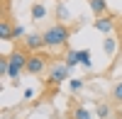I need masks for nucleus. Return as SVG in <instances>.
I'll use <instances>...</instances> for the list:
<instances>
[{
    "instance_id": "39448f33",
    "label": "nucleus",
    "mask_w": 122,
    "mask_h": 119,
    "mask_svg": "<svg viewBox=\"0 0 122 119\" xmlns=\"http://www.w3.org/2000/svg\"><path fill=\"white\" fill-rule=\"evenodd\" d=\"M68 78V66L64 63V66H54L51 71H49V78H46V83L49 85H59V83H64Z\"/></svg>"
},
{
    "instance_id": "2eb2a0df",
    "label": "nucleus",
    "mask_w": 122,
    "mask_h": 119,
    "mask_svg": "<svg viewBox=\"0 0 122 119\" xmlns=\"http://www.w3.org/2000/svg\"><path fill=\"white\" fill-rule=\"evenodd\" d=\"M98 117L100 119H107L110 117V105H98Z\"/></svg>"
},
{
    "instance_id": "dca6fc26",
    "label": "nucleus",
    "mask_w": 122,
    "mask_h": 119,
    "mask_svg": "<svg viewBox=\"0 0 122 119\" xmlns=\"http://www.w3.org/2000/svg\"><path fill=\"white\" fill-rule=\"evenodd\" d=\"M68 87H71V90H73V92H78L81 87H83V80H78V78H73V80L68 83Z\"/></svg>"
},
{
    "instance_id": "f257e3e1",
    "label": "nucleus",
    "mask_w": 122,
    "mask_h": 119,
    "mask_svg": "<svg viewBox=\"0 0 122 119\" xmlns=\"http://www.w3.org/2000/svg\"><path fill=\"white\" fill-rule=\"evenodd\" d=\"M71 39V29L66 24H54L44 32V41H46V49H61L66 46Z\"/></svg>"
},
{
    "instance_id": "f3484780",
    "label": "nucleus",
    "mask_w": 122,
    "mask_h": 119,
    "mask_svg": "<svg viewBox=\"0 0 122 119\" xmlns=\"http://www.w3.org/2000/svg\"><path fill=\"white\" fill-rule=\"evenodd\" d=\"M12 37H15V39L25 37V27H20V24H17V27H15V32H12Z\"/></svg>"
},
{
    "instance_id": "7ed1b4c3",
    "label": "nucleus",
    "mask_w": 122,
    "mask_h": 119,
    "mask_svg": "<svg viewBox=\"0 0 122 119\" xmlns=\"http://www.w3.org/2000/svg\"><path fill=\"white\" fill-rule=\"evenodd\" d=\"M46 63H49V56L42 54V51H34V54H29V61H27V68L25 71L29 75H42L46 71Z\"/></svg>"
},
{
    "instance_id": "9d476101",
    "label": "nucleus",
    "mask_w": 122,
    "mask_h": 119,
    "mask_svg": "<svg viewBox=\"0 0 122 119\" xmlns=\"http://www.w3.org/2000/svg\"><path fill=\"white\" fill-rule=\"evenodd\" d=\"M103 49H105L107 56H112V54L117 51V41H115V39H105V41H103Z\"/></svg>"
},
{
    "instance_id": "423d86ee",
    "label": "nucleus",
    "mask_w": 122,
    "mask_h": 119,
    "mask_svg": "<svg viewBox=\"0 0 122 119\" xmlns=\"http://www.w3.org/2000/svg\"><path fill=\"white\" fill-rule=\"evenodd\" d=\"M93 27L98 29V32H103V34H107V32H112V29H115V19L110 17V15H103V17H95V22H93Z\"/></svg>"
},
{
    "instance_id": "f03ea898",
    "label": "nucleus",
    "mask_w": 122,
    "mask_h": 119,
    "mask_svg": "<svg viewBox=\"0 0 122 119\" xmlns=\"http://www.w3.org/2000/svg\"><path fill=\"white\" fill-rule=\"evenodd\" d=\"M10 58V73H7V78H12V80H17L20 78V73L27 68V61H29V54L27 51H22V49H15L12 54L7 56Z\"/></svg>"
},
{
    "instance_id": "f8f14e48",
    "label": "nucleus",
    "mask_w": 122,
    "mask_h": 119,
    "mask_svg": "<svg viewBox=\"0 0 122 119\" xmlns=\"http://www.w3.org/2000/svg\"><path fill=\"white\" fill-rule=\"evenodd\" d=\"M73 119H93V117H90V112L86 107H76L73 110Z\"/></svg>"
},
{
    "instance_id": "4468645a",
    "label": "nucleus",
    "mask_w": 122,
    "mask_h": 119,
    "mask_svg": "<svg viewBox=\"0 0 122 119\" xmlns=\"http://www.w3.org/2000/svg\"><path fill=\"white\" fill-rule=\"evenodd\" d=\"M112 97H115L117 105H122V83H117V85L112 87Z\"/></svg>"
},
{
    "instance_id": "6e6552de",
    "label": "nucleus",
    "mask_w": 122,
    "mask_h": 119,
    "mask_svg": "<svg viewBox=\"0 0 122 119\" xmlns=\"http://www.w3.org/2000/svg\"><path fill=\"white\" fill-rule=\"evenodd\" d=\"M12 32H15V27L7 22V19H0V39L3 41H10V39H15L12 37Z\"/></svg>"
},
{
    "instance_id": "20e7f679",
    "label": "nucleus",
    "mask_w": 122,
    "mask_h": 119,
    "mask_svg": "<svg viewBox=\"0 0 122 119\" xmlns=\"http://www.w3.org/2000/svg\"><path fill=\"white\" fill-rule=\"evenodd\" d=\"M25 49L27 51H42V49H46V41H44V34H27L25 37Z\"/></svg>"
},
{
    "instance_id": "1a4fd4ad",
    "label": "nucleus",
    "mask_w": 122,
    "mask_h": 119,
    "mask_svg": "<svg viewBox=\"0 0 122 119\" xmlns=\"http://www.w3.org/2000/svg\"><path fill=\"white\" fill-rule=\"evenodd\" d=\"M78 63H81V51L71 49V51L66 54V66H68V68H73V66H78Z\"/></svg>"
},
{
    "instance_id": "0eeeda50",
    "label": "nucleus",
    "mask_w": 122,
    "mask_h": 119,
    "mask_svg": "<svg viewBox=\"0 0 122 119\" xmlns=\"http://www.w3.org/2000/svg\"><path fill=\"white\" fill-rule=\"evenodd\" d=\"M88 5H90V10L95 12V17H103V15L110 12V7H107L105 0H88Z\"/></svg>"
},
{
    "instance_id": "ddd939ff",
    "label": "nucleus",
    "mask_w": 122,
    "mask_h": 119,
    "mask_svg": "<svg viewBox=\"0 0 122 119\" xmlns=\"http://www.w3.org/2000/svg\"><path fill=\"white\" fill-rule=\"evenodd\" d=\"M81 66H86V68L93 66V61H90V51H86V49L81 51Z\"/></svg>"
},
{
    "instance_id": "9b49d317",
    "label": "nucleus",
    "mask_w": 122,
    "mask_h": 119,
    "mask_svg": "<svg viewBox=\"0 0 122 119\" xmlns=\"http://www.w3.org/2000/svg\"><path fill=\"white\" fill-rule=\"evenodd\" d=\"M44 15H46V7H44V5H39V3L32 5V17H34V19H42Z\"/></svg>"
},
{
    "instance_id": "a211bd4d",
    "label": "nucleus",
    "mask_w": 122,
    "mask_h": 119,
    "mask_svg": "<svg viewBox=\"0 0 122 119\" xmlns=\"http://www.w3.org/2000/svg\"><path fill=\"white\" fill-rule=\"evenodd\" d=\"M120 27H122V17H120Z\"/></svg>"
}]
</instances>
